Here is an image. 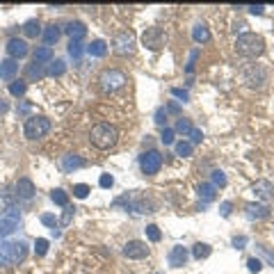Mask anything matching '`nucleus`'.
<instances>
[{"mask_svg":"<svg viewBox=\"0 0 274 274\" xmlns=\"http://www.w3.org/2000/svg\"><path fill=\"white\" fill-rule=\"evenodd\" d=\"M231 210H233V203L224 201L222 206H219V215H222V217H228V215H231Z\"/></svg>","mask_w":274,"mask_h":274,"instance_id":"nucleus-43","label":"nucleus"},{"mask_svg":"<svg viewBox=\"0 0 274 274\" xmlns=\"http://www.w3.org/2000/svg\"><path fill=\"white\" fill-rule=\"evenodd\" d=\"M23 32L25 37H37V34H41V25L37 18H30V21H25L23 23Z\"/></svg>","mask_w":274,"mask_h":274,"instance_id":"nucleus-26","label":"nucleus"},{"mask_svg":"<svg viewBox=\"0 0 274 274\" xmlns=\"http://www.w3.org/2000/svg\"><path fill=\"white\" fill-rule=\"evenodd\" d=\"M174 137H176L174 130L165 128V130H162V135H160V139H162V144H165V146H169V144H174Z\"/></svg>","mask_w":274,"mask_h":274,"instance_id":"nucleus-36","label":"nucleus"},{"mask_svg":"<svg viewBox=\"0 0 274 274\" xmlns=\"http://www.w3.org/2000/svg\"><path fill=\"white\" fill-rule=\"evenodd\" d=\"M28 256V244L23 240H2L0 242V267L21 263Z\"/></svg>","mask_w":274,"mask_h":274,"instance_id":"nucleus-2","label":"nucleus"},{"mask_svg":"<svg viewBox=\"0 0 274 274\" xmlns=\"http://www.w3.org/2000/svg\"><path fill=\"white\" fill-rule=\"evenodd\" d=\"M213 185L215 187H224L226 185V176H224V171H219V169H215L213 171Z\"/></svg>","mask_w":274,"mask_h":274,"instance_id":"nucleus-37","label":"nucleus"},{"mask_svg":"<svg viewBox=\"0 0 274 274\" xmlns=\"http://www.w3.org/2000/svg\"><path fill=\"white\" fill-rule=\"evenodd\" d=\"M256 247H258V251H260V254H263V256H265L267 260H270V263L274 265V254H272V251L267 249V247H263V244H256Z\"/></svg>","mask_w":274,"mask_h":274,"instance_id":"nucleus-47","label":"nucleus"},{"mask_svg":"<svg viewBox=\"0 0 274 274\" xmlns=\"http://www.w3.org/2000/svg\"><path fill=\"white\" fill-rule=\"evenodd\" d=\"M146 235H149V240H151V242H160V238H162L160 228H158L155 224H149V226H146Z\"/></svg>","mask_w":274,"mask_h":274,"instance_id":"nucleus-34","label":"nucleus"},{"mask_svg":"<svg viewBox=\"0 0 274 274\" xmlns=\"http://www.w3.org/2000/svg\"><path fill=\"white\" fill-rule=\"evenodd\" d=\"M192 39L197 41V44H208V41L213 39L208 25H206V23H197V25H194V28H192Z\"/></svg>","mask_w":274,"mask_h":274,"instance_id":"nucleus-18","label":"nucleus"},{"mask_svg":"<svg viewBox=\"0 0 274 274\" xmlns=\"http://www.w3.org/2000/svg\"><path fill=\"white\" fill-rule=\"evenodd\" d=\"M167 41V34L162 28H146L144 34H142V44H144L149 50H160Z\"/></svg>","mask_w":274,"mask_h":274,"instance_id":"nucleus-9","label":"nucleus"},{"mask_svg":"<svg viewBox=\"0 0 274 274\" xmlns=\"http://www.w3.org/2000/svg\"><path fill=\"white\" fill-rule=\"evenodd\" d=\"M73 213H76V208H71V206H66V208H64V215H62V219H60V224H62V226H69V224H71Z\"/></svg>","mask_w":274,"mask_h":274,"instance_id":"nucleus-38","label":"nucleus"},{"mask_svg":"<svg viewBox=\"0 0 274 274\" xmlns=\"http://www.w3.org/2000/svg\"><path fill=\"white\" fill-rule=\"evenodd\" d=\"M0 112H7V103L2 101V96H0Z\"/></svg>","mask_w":274,"mask_h":274,"instance_id":"nucleus-51","label":"nucleus"},{"mask_svg":"<svg viewBox=\"0 0 274 274\" xmlns=\"http://www.w3.org/2000/svg\"><path fill=\"white\" fill-rule=\"evenodd\" d=\"M82 50L85 48H82L80 41H71V44H69V55H71L73 60H78V57L82 55Z\"/></svg>","mask_w":274,"mask_h":274,"instance_id":"nucleus-35","label":"nucleus"},{"mask_svg":"<svg viewBox=\"0 0 274 274\" xmlns=\"http://www.w3.org/2000/svg\"><path fill=\"white\" fill-rule=\"evenodd\" d=\"M7 53L12 60H21V57H25L28 53H30V48H28V44H25L23 39H18V37H12V39L7 41Z\"/></svg>","mask_w":274,"mask_h":274,"instance_id":"nucleus-12","label":"nucleus"},{"mask_svg":"<svg viewBox=\"0 0 274 274\" xmlns=\"http://www.w3.org/2000/svg\"><path fill=\"white\" fill-rule=\"evenodd\" d=\"M155 123H160V126L167 123V110H165V107H158V110H155Z\"/></svg>","mask_w":274,"mask_h":274,"instance_id":"nucleus-41","label":"nucleus"},{"mask_svg":"<svg viewBox=\"0 0 274 274\" xmlns=\"http://www.w3.org/2000/svg\"><path fill=\"white\" fill-rule=\"evenodd\" d=\"M34 254L37 256H46L48 254V240L46 238H37V242H34Z\"/></svg>","mask_w":274,"mask_h":274,"instance_id":"nucleus-31","label":"nucleus"},{"mask_svg":"<svg viewBox=\"0 0 274 274\" xmlns=\"http://www.w3.org/2000/svg\"><path fill=\"white\" fill-rule=\"evenodd\" d=\"M32 57L37 64L44 66L46 62H53V48H50V46H39V48H34Z\"/></svg>","mask_w":274,"mask_h":274,"instance_id":"nucleus-22","label":"nucleus"},{"mask_svg":"<svg viewBox=\"0 0 274 274\" xmlns=\"http://www.w3.org/2000/svg\"><path fill=\"white\" fill-rule=\"evenodd\" d=\"M190 137H192V142H190V144H201L203 133L199 128H192V130H190Z\"/></svg>","mask_w":274,"mask_h":274,"instance_id":"nucleus-42","label":"nucleus"},{"mask_svg":"<svg viewBox=\"0 0 274 274\" xmlns=\"http://www.w3.org/2000/svg\"><path fill=\"white\" fill-rule=\"evenodd\" d=\"M242 80L249 87H263L267 82V69H263L260 64H249L242 69Z\"/></svg>","mask_w":274,"mask_h":274,"instance_id":"nucleus-6","label":"nucleus"},{"mask_svg":"<svg viewBox=\"0 0 274 274\" xmlns=\"http://www.w3.org/2000/svg\"><path fill=\"white\" fill-rule=\"evenodd\" d=\"M14 190H16V197H21V199H32L34 192H37V190H34V183L30 178H18Z\"/></svg>","mask_w":274,"mask_h":274,"instance_id":"nucleus-15","label":"nucleus"},{"mask_svg":"<svg viewBox=\"0 0 274 274\" xmlns=\"http://www.w3.org/2000/svg\"><path fill=\"white\" fill-rule=\"evenodd\" d=\"M112 50L117 55H133L135 53V37L133 32H117L112 39Z\"/></svg>","mask_w":274,"mask_h":274,"instance_id":"nucleus-8","label":"nucleus"},{"mask_svg":"<svg viewBox=\"0 0 274 274\" xmlns=\"http://www.w3.org/2000/svg\"><path fill=\"white\" fill-rule=\"evenodd\" d=\"M251 192L256 194V199H260L263 203L274 199V185L270 181H256V183L251 185Z\"/></svg>","mask_w":274,"mask_h":274,"instance_id":"nucleus-11","label":"nucleus"},{"mask_svg":"<svg viewBox=\"0 0 274 274\" xmlns=\"http://www.w3.org/2000/svg\"><path fill=\"white\" fill-rule=\"evenodd\" d=\"M171 94H174V96L176 98H183V101H187V98H190V94H187V89H171Z\"/></svg>","mask_w":274,"mask_h":274,"instance_id":"nucleus-48","label":"nucleus"},{"mask_svg":"<svg viewBox=\"0 0 274 274\" xmlns=\"http://www.w3.org/2000/svg\"><path fill=\"white\" fill-rule=\"evenodd\" d=\"M87 53L91 57H103L105 53H107V44H105L103 39H96V41H91L87 46Z\"/></svg>","mask_w":274,"mask_h":274,"instance_id":"nucleus-23","label":"nucleus"},{"mask_svg":"<svg viewBox=\"0 0 274 274\" xmlns=\"http://www.w3.org/2000/svg\"><path fill=\"white\" fill-rule=\"evenodd\" d=\"M187 258H190V251H187L185 247L176 244V247L169 251V265L171 267H183L187 263Z\"/></svg>","mask_w":274,"mask_h":274,"instance_id":"nucleus-14","label":"nucleus"},{"mask_svg":"<svg viewBox=\"0 0 274 274\" xmlns=\"http://www.w3.org/2000/svg\"><path fill=\"white\" fill-rule=\"evenodd\" d=\"M89 139H91V144L96 146V149L105 151V149H112V146L119 142V130H117V126L103 121V123H96V126L91 128Z\"/></svg>","mask_w":274,"mask_h":274,"instance_id":"nucleus-1","label":"nucleus"},{"mask_svg":"<svg viewBox=\"0 0 274 274\" xmlns=\"http://www.w3.org/2000/svg\"><path fill=\"white\" fill-rule=\"evenodd\" d=\"M249 12L251 14H263V12H265V5H251Z\"/></svg>","mask_w":274,"mask_h":274,"instance_id":"nucleus-49","label":"nucleus"},{"mask_svg":"<svg viewBox=\"0 0 274 274\" xmlns=\"http://www.w3.org/2000/svg\"><path fill=\"white\" fill-rule=\"evenodd\" d=\"M50 199H53L57 206H62V208H66V206H69V194H66L64 190H60V187H57V190H53Z\"/></svg>","mask_w":274,"mask_h":274,"instance_id":"nucleus-28","label":"nucleus"},{"mask_svg":"<svg viewBox=\"0 0 274 274\" xmlns=\"http://www.w3.org/2000/svg\"><path fill=\"white\" fill-rule=\"evenodd\" d=\"M16 71H18L16 60L7 57V60H2V62H0V80H14Z\"/></svg>","mask_w":274,"mask_h":274,"instance_id":"nucleus-16","label":"nucleus"},{"mask_svg":"<svg viewBox=\"0 0 274 274\" xmlns=\"http://www.w3.org/2000/svg\"><path fill=\"white\" fill-rule=\"evenodd\" d=\"M60 165H62V169H64V171H73V169H80V167H85V160L78 158V155H73V153H66Z\"/></svg>","mask_w":274,"mask_h":274,"instance_id":"nucleus-20","label":"nucleus"},{"mask_svg":"<svg viewBox=\"0 0 274 274\" xmlns=\"http://www.w3.org/2000/svg\"><path fill=\"white\" fill-rule=\"evenodd\" d=\"M50 130V119L48 117H41V114H32L25 119V126H23V133L28 139H41L46 137Z\"/></svg>","mask_w":274,"mask_h":274,"instance_id":"nucleus-5","label":"nucleus"},{"mask_svg":"<svg viewBox=\"0 0 274 274\" xmlns=\"http://www.w3.org/2000/svg\"><path fill=\"white\" fill-rule=\"evenodd\" d=\"M210 244H206V242H197L194 244V249H192V256L194 258H199V260H203V258H208L210 256Z\"/></svg>","mask_w":274,"mask_h":274,"instance_id":"nucleus-27","label":"nucleus"},{"mask_svg":"<svg viewBox=\"0 0 274 274\" xmlns=\"http://www.w3.org/2000/svg\"><path fill=\"white\" fill-rule=\"evenodd\" d=\"M244 210H247V217L249 219H267L270 217V206L267 203H247L244 206Z\"/></svg>","mask_w":274,"mask_h":274,"instance_id":"nucleus-13","label":"nucleus"},{"mask_svg":"<svg viewBox=\"0 0 274 274\" xmlns=\"http://www.w3.org/2000/svg\"><path fill=\"white\" fill-rule=\"evenodd\" d=\"M263 50H265V41L260 34L244 32L235 39V53L242 57H258L263 55Z\"/></svg>","mask_w":274,"mask_h":274,"instance_id":"nucleus-3","label":"nucleus"},{"mask_svg":"<svg viewBox=\"0 0 274 274\" xmlns=\"http://www.w3.org/2000/svg\"><path fill=\"white\" fill-rule=\"evenodd\" d=\"M44 66L37 64V62H32V64H28V69H25V80H39V78H44Z\"/></svg>","mask_w":274,"mask_h":274,"instance_id":"nucleus-24","label":"nucleus"},{"mask_svg":"<svg viewBox=\"0 0 274 274\" xmlns=\"http://www.w3.org/2000/svg\"><path fill=\"white\" fill-rule=\"evenodd\" d=\"M247 265H249L251 272H260L263 263H260V258H249V260H247Z\"/></svg>","mask_w":274,"mask_h":274,"instance_id":"nucleus-45","label":"nucleus"},{"mask_svg":"<svg viewBox=\"0 0 274 274\" xmlns=\"http://www.w3.org/2000/svg\"><path fill=\"white\" fill-rule=\"evenodd\" d=\"M174 149H176V155H181V158H187V155H192V144H190V142H178Z\"/></svg>","mask_w":274,"mask_h":274,"instance_id":"nucleus-33","label":"nucleus"},{"mask_svg":"<svg viewBox=\"0 0 274 274\" xmlns=\"http://www.w3.org/2000/svg\"><path fill=\"white\" fill-rule=\"evenodd\" d=\"M25 91H28V82L25 80H14L9 85V94L12 96H23Z\"/></svg>","mask_w":274,"mask_h":274,"instance_id":"nucleus-29","label":"nucleus"},{"mask_svg":"<svg viewBox=\"0 0 274 274\" xmlns=\"http://www.w3.org/2000/svg\"><path fill=\"white\" fill-rule=\"evenodd\" d=\"M98 185L103 187V190H110V187L114 185V178L110 176V174H103V176L98 178Z\"/></svg>","mask_w":274,"mask_h":274,"instance_id":"nucleus-40","label":"nucleus"},{"mask_svg":"<svg viewBox=\"0 0 274 274\" xmlns=\"http://www.w3.org/2000/svg\"><path fill=\"white\" fill-rule=\"evenodd\" d=\"M66 71V64H64V60H55V62H50L48 66V73L53 76V78H57V76H64Z\"/></svg>","mask_w":274,"mask_h":274,"instance_id":"nucleus-30","label":"nucleus"},{"mask_svg":"<svg viewBox=\"0 0 274 274\" xmlns=\"http://www.w3.org/2000/svg\"><path fill=\"white\" fill-rule=\"evenodd\" d=\"M41 34H44V41H46V46H53V44H57V39L62 37V28H60V25H55V23H50Z\"/></svg>","mask_w":274,"mask_h":274,"instance_id":"nucleus-21","label":"nucleus"},{"mask_svg":"<svg viewBox=\"0 0 274 274\" xmlns=\"http://www.w3.org/2000/svg\"><path fill=\"white\" fill-rule=\"evenodd\" d=\"M66 34L71 37V41H80L85 34H87V28H85V23L82 21H71V23L64 28Z\"/></svg>","mask_w":274,"mask_h":274,"instance_id":"nucleus-17","label":"nucleus"},{"mask_svg":"<svg viewBox=\"0 0 274 274\" xmlns=\"http://www.w3.org/2000/svg\"><path fill=\"white\" fill-rule=\"evenodd\" d=\"M247 242H249V240H247V235H235V238H233V247H235V249H244V244H247Z\"/></svg>","mask_w":274,"mask_h":274,"instance_id":"nucleus-44","label":"nucleus"},{"mask_svg":"<svg viewBox=\"0 0 274 274\" xmlns=\"http://www.w3.org/2000/svg\"><path fill=\"white\" fill-rule=\"evenodd\" d=\"M123 254L128 258H133V260H139V258L149 256V247H146V242H142V240H130V242H126Z\"/></svg>","mask_w":274,"mask_h":274,"instance_id":"nucleus-10","label":"nucleus"},{"mask_svg":"<svg viewBox=\"0 0 274 274\" xmlns=\"http://www.w3.org/2000/svg\"><path fill=\"white\" fill-rule=\"evenodd\" d=\"M139 167H142V171H144L146 176H153V174H158L162 167V155L160 151H155V149H151V151H144V153L139 155Z\"/></svg>","mask_w":274,"mask_h":274,"instance_id":"nucleus-7","label":"nucleus"},{"mask_svg":"<svg viewBox=\"0 0 274 274\" xmlns=\"http://www.w3.org/2000/svg\"><path fill=\"white\" fill-rule=\"evenodd\" d=\"M190 130H192V123H190V119H178V121H176V128H174V133H181V135H190Z\"/></svg>","mask_w":274,"mask_h":274,"instance_id":"nucleus-32","label":"nucleus"},{"mask_svg":"<svg viewBox=\"0 0 274 274\" xmlns=\"http://www.w3.org/2000/svg\"><path fill=\"white\" fill-rule=\"evenodd\" d=\"M41 224H46V226H50V228H55V226H57L55 215H41Z\"/></svg>","mask_w":274,"mask_h":274,"instance_id":"nucleus-46","label":"nucleus"},{"mask_svg":"<svg viewBox=\"0 0 274 274\" xmlns=\"http://www.w3.org/2000/svg\"><path fill=\"white\" fill-rule=\"evenodd\" d=\"M169 112H176L178 114V112H181V107H178L176 103H169Z\"/></svg>","mask_w":274,"mask_h":274,"instance_id":"nucleus-50","label":"nucleus"},{"mask_svg":"<svg viewBox=\"0 0 274 274\" xmlns=\"http://www.w3.org/2000/svg\"><path fill=\"white\" fill-rule=\"evenodd\" d=\"M87 194H89V185H85V183L73 187V197H78V199H85Z\"/></svg>","mask_w":274,"mask_h":274,"instance_id":"nucleus-39","label":"nucleus"},{"mask_svg":"<svg viewBox=\"0 0 274 274\" xmlns=\"http://www.w3.org/2000/svg\"><path fill=\"white\" fill-rule=\"evenodd\" d=\"M16 226H18L16 219L2 217V219H0V238H7V235H12L14 231H16Z\"/></svg>","mask_w":274,"mask_h":274,"instance_id":"nucleus-25","label":"nucleus"},{"mask_svg":"<svg viewBox=\"0 0 274 274\" xmlns=\"http://www.w3.org/2000/svg\"><path fill=\"white\" fill-rule=\"evenodd\" d=\"M126 82H128V76L119 69H107V71L101 73V78H98V87L103 94H114V91H119L121 87H126Z\"/></svg>","mask_w":274,"mask_h":274,"instance_id":"nucleus-4","label":"nucleus"},{"mask_svg":"<svg viewBox=\"0 0 274 274\" xmlns=\"http://www.w3.org/2000/svg\"><path fill=\"white\" fill-rule=\"evenodd\" d=\"M197 192H199V199L203 203H210V201H215V197H217V187L213 185V183H201Z\"/></svg>","mask_w":274,"mask_h":274,"instance_id":"nucleus-19","label":"nucleus"}]
</instances>
